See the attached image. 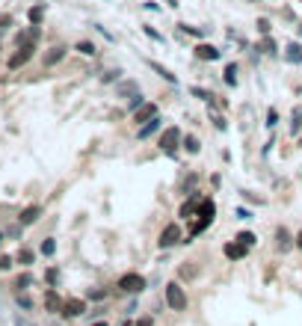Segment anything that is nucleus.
Returning <instances> with one entry per match:
<instances>
[{
    "mask_svg": "<svg viewBox=\"0 0 302 326\" xmlns=\"http://www.w3.org/2000/svg\"><path fill=\"white\" fill-rule=\"evenodd\" d=\"M166 305L172 311H187V291L178 282H169L166 285Z\"/></svg>",
    "mask_w": 302,
    "mask_h": 326,
    "instance_id": "obj_1",
    "label": "nucleus"
},
{
    "mask_svg": "<svg viewBox=\"0 0 302 326\" xmlns=\"http://www.w3.org/2000/svg\"><path fill=\"white\" fill-rule=\"evenodd\" d=\"M213 214H216V205L210 202V199H201V208H199V223L193 226V231H190V237H196V234H201L204 228L213 223Z\"/></svg>",
    "mask_w": 302,
    "mask_h": 326,
    "instance_id": "obj_2",
    "label": "nucleus"
},
{
    "mask_svg": "<svg viewBox=\"0 0 302 326\" xmlns=\"http://www.w3.org/2000/svg\"><path fill=\"white\" fill-rule=\"evenodd\" d=\"M119 291L142 293V291H145V276H139V273H125V276L119 279Z\"/></svg>",
    "mask_w": 302,
    "mask_h": 326,
    "instance_id": "obj_3",
    "label": "nucleus"
},
{
    "mask_svg": "<svg viewBox=\"0 0 302 326\" xmlns=\"http://www.w3.org/2000/svg\"><path fill=\"white\" fill-rule=\"evenodd\" d=\"M181 139H184V136H181V130H178V128H166V130H163V136H160V148L166 151L169 157H175Z\"/></svg>",
    "mask_w": 302,
    "mask_h": 326,
    "instance_id": "obj_4",
    "label": "nucleus"
},
{
    "mask_svg": "<svg viewBox=\"0 0 302 326\" xmlns=\"http://www.w3.org/2000/svg\"><path fill=\"white\" fill-rule=\"evenodd\" d=\"M33 51H36L33 42H27V45H18V54H12V57H9V68H21V65L33 57Z\"/></svg>",
    "mask_w": 302,
    "mask_h": 326,
    "instance_id": "obj_5",
    "label": "nucleus"
},
{
    "mask_svg": "<svg viewBox=\"0 0 302 326\" xmlns=\"http://www.w3.org/2000/svg\"><path fill=\"white\" fill-rule=\"evenodd\" d=\"M178 240H181V228L175 226V223H169V226L160 231V240H157V243H160V249H169V246H175Z\"/></svg>",
    "mask_w": 302,
    "mask_h": 326,
    "instance_id": "obj_6",
    "label": "nucleus"
},
{
    "mask_svg": "<svg viewBox=\"0 0 302 326\" xmlns=\"http://www.w3.org/2000/svg\"><path fill=\"white\" fill-rule=\"evenodd\" d=\"M157 116V104H142L139 110H134V122L136 125H145V122H151Z\"/></svg>",
    "mask_w": 302,
    "mask_h": 326,
    "instance_id": "obj_7",
    "label": "nucleus"
},
{
    "mask_svg": "<svg viewBox=\"0 0 302 326\" xmlns=\"http://www.w3.org/2000/svg\"><path fill=\"white\" fill-rule=\"evenodd\" d=\"M83 311H86V302H83V299H66V305H63L60 314H66V317H80Z\"/></svg>",
    "mask_w": 302,
    "mask_h": 326,
    "instance_id": "obj_8",
    "label": "nucleus"
},
{
    "mask_svg": "<svg viewBox=\"0 0 302 326\" xmlns=\"http://www.w3.org/2000/svg\"><path fill=\"white\" fill-rule=\"evenodd\" d=\"M225 258H231V261H240V258H246V252H249V246H243L240 240H234V243H225Z\"/></svg>",
    "mask_w": 302,
    "mask_h": 326,
    "instance_id": "obj_9",
    "label": "nucleus"
},
{
    "mask_svg": "<svg viewBox=\"0 0 302 326\" xmlns=\"http://www.w3.org/2000/svg\"><path fill=\"white\" fill-rule=\"evenodd\" d=\"M142 89H139V83L136 80H122L119 86H116V95L119 98H134V95H139Z\"/></svg>",
    "mask_w": 302,
    "mask_h": 326,
    "instance_id": "obj_10",
    "label": "nucleus"
},
{
    "mask_svg": "<svg viewBox=\"0 0 302 326\" xmlns=\"http://www.w3.org/2000/svg\"><path fill=\"white\" fill-rule=\"evenodd\" d=\"M39 217H42V208H39V205H30V208H24V211H21L18 223H21V226H33Z\"/></svg>",
    "mask_w": 302,
    "mask_h": 326,
    "instance_id": "obj_11",
    "label": "nucleus"
},
{
    "mask_svg": "<svg viewBox=\"0 0 302 326\" xmlns=\"http://www.w3.org/2000/svg\"><path fill=\"white\" fill-rule=\"evenodd\" d=\"M275 246L281 249V252H287L290 246H293V237H290V231L281 226V228H275Z\"/></svg>",
    "mask_w": 302,
    "mask_h": 326,
    "instance_id": "obj_12",
    "label": "nucleus"
},
{
    "mask_svg": "<svg viewBox=\"0 0 302 326\" xmlns=\"http://www.w3.org/2000/svg\"><path fill=\"white\" fill-rule=\"evenodd\" d=\"M196 57L204 60V63H213V60H219V51H216L213 45H204V42H201L199 48H196Z\"/></svg>",
    "mask_w": 302,
    "mask_h": 326,
    "instance_id": "obj_13",
    "label": "nucleus"
},
{
    "mask_svg": "<svg viewBox=\"0 0 302 326\" xmlns=\"http://www.w3.org/2000/svg\"><path fill=\"white\" fill-rule=\"evenodd\" d=\"M160 128H163V119H160V116H154L151 122H145V125L136 130V133H139V139H148V136H151L154 130H160Z\"/></svg>",
    "mask_w": 302,
    "mask_h": 326,
    "instance_id": "obj_14",
    "label": "nucleus"
},
{
    "mask_svg": "<svg viewBox=\"0 0 302 326\" xmlns=\"http://www.w3.org/2000/svg\"><path fill=\"white\" fill-rule=\"evenodd\" d=\"M63 57H66V48H51V51L45 54V65H57Z\"/></svg>",
    "mask_w": 302,
    "mask_h": 326,
    "instance_id": "obj_15",
    "label": "nucleus"
},
{
    "mask_svg": "<svg viewBox=\"0 0 302 326\" xmlns=\"http://www.w3.org/2000/svg\"><path fill=\"white\" fill-rule=\"evenodd\" d=\"M284 57H287L290 63H302V48L296 45V42H290V45L284 48Z\"/></svg>",
    "mask_w": 302,
    "mask_h": 326,
    "instance_id": "obj_16",
    "label": "nucleus"
},
{
    "mask_svg": "<svg viewBox=\"0 0 302 326\" xmlns=\"http://www.w3.org/2000/svg\"><path fill=\"white\" fill-rule=\"evenodd\" d=\"M45 302H48V308H51V311H63V305H66V302H63V299L57 296V291H48Z\"/></svg>",
    "mask_w": 302,
    "mask_h": 326,
    "instance_id": "obj_17",
    "label": "nucleus"
},
{
    "mask_svg": "<svg viewBox=\"0 0 302 326\" xmlns=\"http://www.w3.org/2000/svg\"><path fill=\"white\" fill-rule=\"evenodd\" d=\"M181 145H184V148H187V151H190V154H199V139H196V136H193V133H187V136H184V139H181Z\"/></svg>",
    "mask_w": 302,
    "mask_h": 326,
    "instance_id": "obj_18",
    "label": "nucleus"
},
{
    "mask_svg": "<svg viewBox=\"0 0 302 326\" xmlns=\"http://www.w3.org/2000/svg\"><path fill=\"white\" fill-rule=\"evenodd\" d=\"M148 65H151V68H154V71H157L160 77H166L169 83H178V77H175V74H172L169 68H163V65H157V63H148Z\"/></svg>",
    "mask_w": 302,
    "mask_h": 326,
    "instance_id": "obj_19",
    "label": "nucleus"
},
{
    "mask_svg": "<svg viewBox=\"0 0 302 326\" xmlns=\"http://www.w3.org/2000/svg\"><path fill=\"white\" fill-rule=\"evenodd\" d=\"M234 240H240V243H243V246H255V240H258V237H255V234H252V231H240V234H237Z\"/></svg>",
    "mask_w": 302,
    "mask_h": 326,
    "instance_id": "obj_20",
    "label": "nucleus"
},
{
    "mask_svg": "<svg viewBox=\"0 0 302 326\" xmlns=\"http://www.w3.org/2000/svg\"><path fill=\"white\" fill-rule=\"evenodd\" d=\"M225 83H228V86H234V83H237V65L234 63L225 65Z\"/></svg>",
    "mask_w": 302,
    "mask_h": 326,
    "instance_id": "obj_21",
    "label": "nucleus"
},
{
    "mask_svg": "<svg viewBox=\"0 0 302 326\" xmlns=\"http://www.w3.org/2000/svg\"><path fill=\"white\" fill-rule=\"evenodd\" d=\"M77 51H80L83 57H95V45H92V42H77Z\"/></svg>",
    "mask_w": 302,
    "mask_h": 326,
    "instance_id": "obj_22",
    "label": "nucleus"
},
{
    "mask_svg": "<svg viewBox=\"0 0 302 326\" xmlns=\"http://www.w3.org/2000/svg\"><path fill=\"white\" fill-rule=\"evenodd\" d=\"M30 285H33V276H30V273H24V276L15 279V288H18V291H24V288H30Z\"/></svg>",
    "mask_w": 302,
    "mask_h": 326,
    "instance_id": "obj_23",
    "label": "nucleus"
},
{
    "mask_svg": "<svg viewBox=\"0 0 302 326\" xmlns=\"http://www.w3.org/2000/svg\"><path fill=\"white\" fill-rule=\"evenodd\" d=\"M42 18H45V6H33L30 9V24H39Z\"/></svg>",
    "mask_w": 302,
    "mask_h": 326,
    "instance_id": "obj_24",
    "label": "nucleus"
},
{
    "mask_svg": "<svg viewBox=\"0 0 302 326\" xmlns=\"http://www.w3.org/2000/svg\"><path fill=\"white\" fill-rule=\"evenodd\" d=\"M119 77H122V68H110L101 80H104V83H113V80H119Z\"/></svg>",
    "mask_w": 302,
    "mask_h": 326,
    "instance_id": "obj_25",
    "label": "nucleus"
},
{
    "mask_svg": "<svg viewBox=\"0 0 302 326\" xmlns=\"http://www.w3.org/2000/svg\"><path fill=\"white\" fill-rule=\"evenodd\" d=\"M54 252H57V243H54L51 237H48V240H42V255H54Z\"/></svg>",
    "mask_w": 302,
    "mask_h": 326,
    "instance_id": "obj_26",
    "label": "nucleus"
},
{
    "mask_svg": "<svg viewBox=\"0 0 302 326\" xmlns=\"http://www.w3.org/2000/svg\"><path fill=\"white\" fill-rule=\"evenodd\" d=\"M181 33H190V36H196V39H204V30H199V27H190V24H181Z\"/></svg>",
    "mask_w": 302,
    "mask_h": 326,
    "instance_id": "obj_27",
    "label": "nucleus"
},
{
    "mask_svg": "<svg viewBox=\"0 0 302 326\" xmlns=\"http://www.w3.org/2000/svg\"><path fill=\"white\" fill-rule=\"evenodd\" d=\"M261 48H264V54H275V42H272L269 36H264V42H261Z\"/></svg>",
    "mask_w": 302,
    "mask_h": 326,
    "instance_id": "obj_28",
    "label": "nucleus"
},
{
    "mask_svg": "<svg viewBox=\"0 0 302 326\" xmlns=\"http://www.w3.org/2000/svg\"><path fill=\"white\" fill-rule=\"evenodd\" d=\"M142 104H145V98H142V92H139V95H134V98H131V104H128V107H131V113H134V110H139Z\"/></svg>",
    "mask_w": 302,
    "mask_h": 326,
    "instance_id": "obj_29",
    "label": "nucleus"
},
{
    "mask_svg": "<svg viewBox=\"0 0 302 326\" xmlns=\"http://www.w3.org/2000/svg\"><path fill=\"white\" fill-rule=\"evenodd\" d=\"M18 261H21V264H33V252H30V249H21V252H18Z\"/></svg>",
    "mask_w": 302,
    "mask_h": 326,
    "instance_id": "obj_30",
    "label": "nucleus"
},
{
    "mask_svg": "<svg viewBox=\"0 0 302 326\" xmlns=\"http://www.w3.org/2000/svg\"><path fill=\"white\" fill-rule=\"evenodd\" d=\"M18 305H21V308H33V299L24 296V293H18Z\"/></svg>",
    "mask_w": 302,
    "mask_h": 326,
    "instance_id": "obj_31",
    "label": "nucleus"
},
{
    "mask_svg": "<svg viewBox=\"0 0 302 326\" xmlns=\"http://www.w3.org/2000/svg\"><path fill=\"white\" fill-rule=\"evenodd\" d=\"M193 95H196V98H201V101H210V92H204L201 86H193Z\"/></svg>",
    "mask_w": 302,
    "mask_h": 326,
    "instance_id": "obj_32",
    "label": "nucleus"
},
{
    "mask_svg": "<svg viewBox=\"0 0 302 326\" xmlns=\"http://www.w3.org/2000/svg\"><path fill=\"white\" fill-rule=\"evenodd\" d=\"M258 33H261V36H267V33H269V21H267V18L258 21Z\"/></svg>",
    "mask_w": 302,
    "mask_h": 326,
    "instance_id": "obj_33",
    "label": "nucleus"
},
{
    "mask_svg": "<svg viewBox=\"0 0 302 326\" xmlns=\"http://www.w3.org/2000/svg\"><path fill=\"white\" fill-rule=\"evenodd\" d=\"M145 36H151L154 42H163V36H160V33L154 30V27H145Z\"/></svg>",
    "mask_w": 302,
    "mask_h": 326,
    "instance_id": "obj_34",
    "label": "nucleus"
},
{
    "mask_svg": "<svg viewBox=\"0 0 302 326\" xmlns=\"http://www.w3.org/2000/svg\"><path fill=\"white\" fill-rule=\"evenodd\" d=\"M275 122H278V113H275V110H269V113H267V125H269V128H272Z\"/></svg>",
    "mask_w": 302,
    "mask_h": 326,
    "instance_id": "obj_35",
    "label": "nucleus"
},
{
    "mask_svg": "<svg viewBox=\"0 0 302 326\" xmlns=\"http://www.w3.org/2000/svg\"><path fill=\"white\" fill-rule=\"evenodd\" d=\"M12 267V258L9 255H0V270H9Z\"/></svg>",
    "mask_w": 302,
    "mask_h": 326,
    "instance_id": "obj_36",
    "label": "nucleus"
},
{
    "mask_svg": "<svg viewBox=\"0 0 302 326\" xmlns=\"http://www.w3.org/2000/svg\"><path fill=\"white\" fill-rule=\"evenodd\" d=\"M299 119H302V110H296V113H293V125H290V128H293V133L299 130Z\"/></svg>",
    "mask_w": 302,
    "mask_h": 326,
    "instance_id": "obj_37",
    "label": "nucleus"
},
{
    "mask_svg": "<svg viewBox=\"0 0 302 326\" xmlns=\"http://www.w3.org/2000/svg\"><path fill=\"white\" fill-rule=\"evenodd\" d=\"M237 217H240V220H252V214H249L246 208H237Z\"/></svg>",
    "mask_w": 302,
    "mask_h": 326,
    "instance_id": "obj_38",
    "label": "nucleus"
},
{
    "mask_svg": "<svg viewBox=\"0 0 302 326\" xmlns=\"http://www.w3.org/2000/svg\"><path fill=\"white\" fill-rule=\"evenodd\" d=\"M107 296V291H89V299H104Z\"/></svg>",
    "mask_w": 302,
    "mask_h": 326,
    "instance_id": "obj_39",
    "label": "nucleus"
},
{
    "mask_svg": "<svg viewBox=\"0 0 302 326\" xmlns=\"http://www.w3.org/2000/svg\"><path fill=\"white\" fill-rule=\"evenodd\" d=\"M57 279H60V276H57V270H48V282H51V285H57Z\"/></svg>",
    "mask_w": 302,
    "mask_h": 326,
    "instance_id": "obj_40",
    "label": "nucleus"
},
{
    "mask_svg": "<svg viewBox=\"0 0 302 326\" xmlns=\"http://www.w3.org/2000/svg\"><path fill=\"white\" fill-rule=\"evenodd\" d=\"M15 326H33V323H30V320H24V317L18 314V317H15Z\"/></svg>",
    "mask_w": 302,
    "mask_h": 326,
    "instance_id": "obj_41",
    "label": "nucleus"
},
{
    "mask_svg": "<svg viewBox=\"0 0 302 326\" xmlns=\"http://www.w3.org/2000/svg\"><path fill=\"white\" fill-rule=\"evenodd\" d=\"M134 326H151V317H142V320H136Z\"/></svg>",
    "mask_w": 302,
    "mask_h": 326,
    "instance_id": "obj_42",
    "label": "nucleus"
},
{
    "mask_svg": "<svg viewBox=\"0 0 302 326\" xmlns=\"http://www.w3.org/2000/svg\"><path fill=\"white\" fill-rule=\"evenodd\" d=\"M296 246H299V249H302V231H299V234H296Z\"/></svg>",
    "mask_w": 302,
    "mask_h": 326,
    "instance_id": "obj_43",
    "label": "nucleus"
},
{
    "mask_svg": "<svg viewBox=\"0 0 302 326\" xmlns=\"http://www.w3.org/2000/svg\"><path fill=\"white\" fill-rule=\"evenodd\" d=\"M89 326H107V323H104V320H98V323H89Z\"/></svg>",
    "mask_w": 302,
    "mask_h": 326,
    "instance_id": "obj_44",
    "label": "nucleus"
},
{
    "mask_svg": "<svg viewBox=\"0 0 302 326\" xmlns=\"http://www.w3.org/2000/svg\"><path fill=\"white\" fill-rule=\"evenodd\" d=\"M0 243H3V234H0Z\"/></svg>",
    "mask_w": 302,
    "mask_h": 326,
    "instance_id": "obj_45",
    "label": "nucleus"
},
{
    "mask_svg": "<svg viewBox=\"0 0 302 326\" xmlns=\"http://www.w3.org/2000/svg\"><path fill=\"white\" fill-rule=\"evenodd\" d=\"M122 326H131V323H122Z\"/></svg>",
    "mask_w": 302,
    "mask_h": 326,
    "instance_id": "obj_46",
    "label": "nucleus"
}]
</instances>
